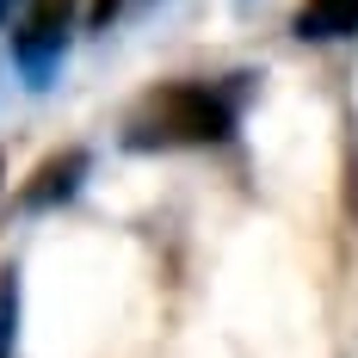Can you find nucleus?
<instances>
[{
    "mask_svg": "<svg viewBox=\"0 0 358 358\" xmlns=\"http://www.w3.org/2000/svg\"><path fill=\"white\" fill-rule=\"evenodd\" d=\"M235 136V93L210 80H167L124 117V148H210Z\"/></svg>",
    "mask_w": 358,
    "mask_h": 358,
    "instance_id": "1",
    "label": "nucleus"
},
{
    "mask_svg": "<svg viewBox=\"0 0 358 358\" xmlns=\"http://www.w3.org/2000/svg\"><path fill=\"white\" fill-rule=\"evenodd\" d=\"M6 6H19V13H13V56L43 80V74L62 62V50H69L74 0H0V13H6Z\"/></svg>",
    "mask_w": 358,
    "mask_h": 358,
    "instance_id": "2",
    "label": "nucleus"
},
{
    "mask_svg": "<svg viewBox=\"0 0 358 358\" xmlns=\"http://www.w3.org/2000/svg\"><path fill=\"white\" fill-rule=\"evenodd\" d=\"M80 179H87V148L50 155V161L31 173V185H25V204H31V210H43V204H62V198H74V192H80Z\"/></svg>",
    "mask_w": 358,
    "mask_h": 358,
    "instance_id": "3",
    "label": "nucleus"
},
{
    "mask_svg": "<svg viewBox=\"0 0 358 358\" xmlns=\"http://www.w3.org/2000/svg\"><path fill=\"white\" fill-rule=\"evenodd\" d=\"M358 31V0H303L296 6V37H352Z\"/></svg>",
    "mask_w": 358,
    "mask_h": 358,
    "instance_id": "4",
    "label": "nucleus"
},
{
    "mask_svg": "<svg viewBox=\"0 0 358 358\" xmlns=\"http://www.w3.org/2000/svg\"><path fill=\"white\" fill-rule=\"evenodd\" d=\"M19 346V266L0 272V358H13Z\"/></svg>",
    "mask_w": 358,
    "mask_h": 358,
    "instance_id": "5",
    "label": "nucleus"
},
{
    "mask_svg": "<svg viewBox=\"0 0 358 358\" xmlns=\"http://www.w3.org/2000/svg\"><path fill=\"white\" fill-rule=\"evenodd\" d=\"M117 13H124V0H93V25H111Z\"/></svg>",
    "mask_w": 358,
    "mask_h": 358,
    "instance_id": "6",
    "label": "nucleus"
},
{
    "mask_svg": "<svg viewBox=\"0 0 358 358\" xmlns=\"http://www.w3.org/2000/svg\"><path fill=\"white\" fill-rule=\"evenodd\" d=\"M0 179H6V167H0Z\"/></svg>",
    "mask_w": 358,
    "mask_h": 358,
    "instance_id": "7",
    "label": "nucleus"
}]
</instances>
